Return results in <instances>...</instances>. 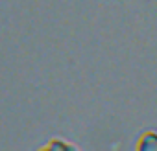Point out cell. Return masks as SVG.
<instances>
[{
	"instance_id": "6da1fadb",
	"label": "cell",
	"mask_w": 157,
	"mask_h": 151,
	"mask_svg": "<svg viewBox=\"0 0 157 151\" xmlns=\"http://www.w3.org/2000/svg\"><path fill=\"white\" fill-rule=\"evenodd\" d=\"M137 151H157V131L148 129L139 134V140L135 142Z\"/></svg>"
},
{
	"instance_id": "7a4b0ae2",
	"label": "cell",
	"mask_w": 157,
	"mask_h": 151,
	"mask_svg": "<svg viewBox=\"0 0 157 151\" xmlns=\"http://www.w3.org/2000/svg\"><path fill=\"white\" fill-rule=\"evenodd\" d=\"M46 147H61V149H76V145L74 144H68V142H63V140H59V138H54L52 142H48L46 145H44V149Z\"/></svg>"
}]
</instances>
